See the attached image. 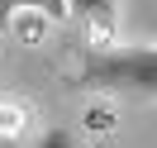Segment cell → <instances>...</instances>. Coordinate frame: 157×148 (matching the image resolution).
<instances>
[{
  "label": "cell",
  "instance_id": "3957f363",
  "mask_svg": "<svg viewBox=\"0 0 157 148\" xmlns=\"http://www.w3.org/2000/svg\"><path fill=\"white\" fill-rule=\"evenodd\" d=\"M67 14H76V19H86L90 29L109 34L114 29V14H119V0H67Z\"/></svg>",
  "mask_w": 157,
  "mask_h": 148
},
{
  "label": "cell",
  "instance_id": "7a4b0ae2",
  "mask_svg": "<svg viewBox=\"0 0 157 148\" xmlns=\"http://www.w3.org/2000/svg\"><path fill=\"white\" fill-rule=\"evenodd\" d=\"M43 14L48 24H62L67 19V0H0V29H10L14 14Z\"/></svg>",
  "mask_w": 157,
  "mask_h": 148
},
{
  "label": "cell",
  "instance_id": "277c9868",
  "mask_svg": "<svg viewBox=\"0 0 157 148\" xmlns=\"http://www.w3.org/2000/svg\"><path fill=\"white\" fill-rule=\"evenodd\" d=\"M33 148H81V138L71 134V129H62V124H52V129H43V138Z\"/></svg>",
  "mask_w": 157,
  "mask_h": 148
},
{
  "label": "cell",
  "instance_id": "6da1fadb",
  "mask_svg": "<svg viewBox=\"0 0 157 148\" xmlns=\"http://www.w3.org/2000/svg\"><path fill=\"white\" fill-rule=\"evenodd\" d=\"M76 91H105V96H138L157 100V43H119V48H90L81 72L71 77Z\"/></svg>",
  "mask_w": 157,
  "mask_h": 148
}]
</instances>
